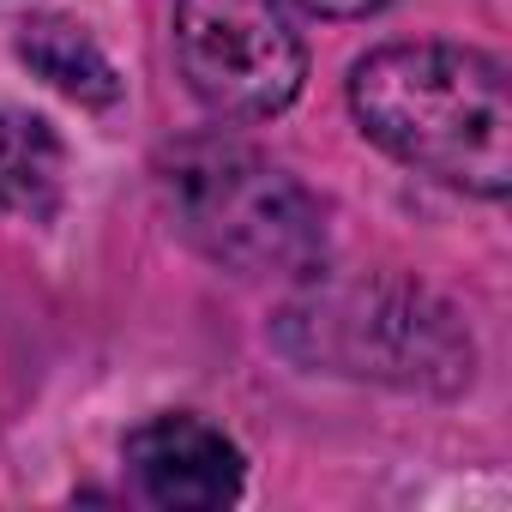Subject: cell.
Listing matches in <instances>:
<instances>
[{"label": "cell", "mask_w": 512, "mask_h": 512, "mask_svg": "<svg viewBox=\"0 0 512 512\" xmlns=\"http://www.w3.org/2000/svg\"><path fill=\"white\" fill-rule=\"evenodd\" d=\"M175 61L223 121H266L308 79V49L278 0H175Z\"/></svg>", "instance_id": "277c9868"}, {"label": "cell", "mask_w": 512, "mask_h": 512, "mask_svg": "<svg viewBox=\"0 0 512 512\" xmlns=\"http://www.w3.org/2000/svg\"><path fill=\"white\" fill-rule=\"evenodd\" d=\"M163 199L205 260L241 278H314L326 266L320 199L241 139L205 133L163 151Z\"/></svg>", "instance_id": "7a4b0ae2"}, {"label": "cell", "mask_w": 512, "mask_h": 512, "mask_svg": "<svg viewBox=\"0 0 512 512\" xmlns=\"http://www.w3.org/2000/svg\"><path fill=\"white\" fill-rule=\"evenodd\" d=\"M19 61H25L43 85L67 91V97L85 103V109H109V103L121 97V79H115L109 55H103V49L85 37V25H73V19H25V25H19Z\"/></svg>", "instance_id": "52a82bcc"}, {"label": "cell", "mask_w": 512, "mask_h": 512, "mask_svg": "<svg viewBox=\"0 0 512 512\" xmlns=\"http://www.w3.org/2000/svg\"><path fill=\"white\" fill-rule=\"evenodd\" d=\"M362 133L398 163L500 199L512 187V97L506 67L464 43H386L350 73Z\"/></svg>", "instance_id": "6da1fadb"}, {"label": "cell", "mask_w": 512, "mask_h": 512, "mask_svg": "<svg viewBox=\"0 0 512 512\" xmlns=\"http://www.w3.org/2000/svg\"><path fill=\"white\" fill-rule=\"evenodd\" d=\"M278 338L296 362H320L332 374L422 392H452L458 380H470V338L458 332L452 308L410 284L308 296L278 320Z\"/></svg>", "instance_id": "3957f363"}, {"label": "cell", "mask_w": 512, "mask_h": 512, "mask_svg": "<svg viewBox=\"0 0 512 512\" xmlns=\"http://www.w3.org/2000/svg\"><path fill=\"white\" fill-rule=\"evenodd\" d=\"M296 7H308L320 19H368V13L386 7V0H296Z\"/></svg>", "instance_id": "ba28073f"}, {"label": "cell", "mask_w": 512, "mask_h": 512, "mask_svg": "<svg viewBox=\"0 0 512 512\" xmlns=\"http://www.w3.org/2000/svg\"><path fill=\"white\" fill-rule=\"evenodd\" d=\"M67 187V151L43 115L0 109V211L49 223L61 211Z\"/></svg>", "instance_id": "8992f818"}, {"label": "cell", "mask_w": 512, "mask_h": 512, "mask_svg": "<svg viewBox=\"0 0 512 512\" xmlns=\"http://www.w3.org/2000/svg\"><path fill=\"white\" fill-rule=\"evenodd\" d=\"M127 470L151 506L211 512L241 494V452L199 416H157L127 434Z\"/></svg>", "instance_id": "5b68a950"}]
</instances>
